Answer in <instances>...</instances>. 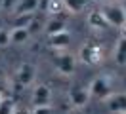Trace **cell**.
I'll use <instances>...</instances> for the list:
<instances>
[{"instance_id":"6da1fadb","label":"cell","mask_w":126,"mask_h":114,"mask_svg":"<svg viewBox=\"0 0 126 114\" xmlns=\"http://www.w3.org/2000/svg\"><path fill=\"white\" fill-rule=\"evenodd\" d=\"M79 57L84 65H92V67L99 65L103 61V57H105V48H103V44L95 42V40L86 42V44H82V48H80Z\"/></svg>"},{"instance_id":"7a4b0ae2","label":"cell","mask_w":126,"mask_h":114,"mask_svg":"<svg viewBox=\"0 0 126 114\" xmlns=\"http://www.w3.org/2000/svg\"><path fill=\"white\" fill-rule=\"evenodd\" d=\"M88 89H90V97L105 101L113 93V82L109 76H97V78H94V82L90 84Z\"/></svg>"},{"instance_id":"3957f363","label":"cell","mask_w":126,"mask_h":114,"mask_svg":"<svg viewBox=\"0 0 126 114\" xmlns=\"http://www.w3.org/2000/svg\"><path fill=\"white\" fill-rule=\"evenodd\" d=\"M101 13L105 15L109 27H120L126 21V10L122 4H105L101 8Z\"/></svg>"},{"instance_id":"277c9868","label":"cell","mask_w":126,"mask_h":114,"mask_svg":"<svg viewBox=\"0 0 126 114\" xmlns=\"http://www.w3.org/2000/svg\"><path fill=\"white\" fill-rule=\"evenodd\" d=\"M34 74H36L34 65H31V63H23V65L19 67V70H17V74H16L17 88H27V86H31L32 80H34Z\"/></svg>"},{"instance_id":"5b68a950","label":"cell","mask_w":126,"mask_h":114,"mask_svg":"<svg viewBox=\"0 0 126 114\" xmlns=\"http://www.w3.org/2000/svg\"><path fill=\"white\" fill-rule=\"evenodd\" d=\"M105 106L113 114L126 112V93H111L109 97L105 99Z\"/></svg>"},{"instance_id":"8992f818","label":"cell","mask_w":126,"mask_h":114,"mask_svg":"<svg viewBox=\"0 0 126 114\" xmlns=\"http://www.w3.org/2000/svg\"><path fill=\"white\" fill-rule=\"evenodd\" d=\"M52 103V89L46 84H38L32 91V106H46Z\"/></svg>"},{"instance_id":"52a82bcc","label":"cell","mask_w":126,"mask_h":114,"mask_svg":"<svg viewBox=\"0 0 126 114\" xmlns=\"http://www.w3.org/2000/svg\"><path fill=\"white\" fill-rule=\"evenodd\" d=\"M48 46L54 48V50H65L71 46V34L69 30H59V32H54V34H48Z\"/></svg>"},{"instance_id":"ba28073f","label":"cell","mask_w":126,"mask_h":114,"mask_svg":"<svg viewBox=\"0 0 126 114\" xmlns=\"http://www.w3.org/2000/svg\"><path fill=\"white\" fill-rule=\"evenodd\" d=\"M71 105L77 106V108H82V106L88 105V101H90V89L88 88H82V86H75L71 89Z\"/></svg>"},{"instance_id":"9c48e42d","label":"cell","mask_w":126,"mask_h":114,"mask_svg":"<svg viewBox=\"0 0 126 114\" xmlns=\"http://www.w3.org/2000/svg\"><path fill=\"white\" fill-rule=\"evenodd\" d=\"M55 68H57V72H61L65 76L73 74L75 72V57L71 53H59L55 57Z\"/></svg>"},{"instance_id":"30bf717a","label":"cell","mask_w":126,"mask_h":114,"mask_svg":"<svg viewBox=\"0 0 126 114\" xmlns=\"http://www.w3.org/2000/svg\"><path fill=\"white\" fill-rule=\"evenodd\" d=\"M88 27L94 30H103L109 27V23H107V19H105V15L101 13V10H92L90 13H88Z\"/></svg>"},{"instance_id":"8fae6325","label":"cell","mask_w":126,"mask_h":114,"mask_svg":"<svg viewBox=\"0 0 126 114\" xmlns=\"http://www.w3.org/2000/svg\"><path fill=\"white\" fill-rule=\"evenodd\" d=\"M32 19L34 13H16V17L12 19V29H29Z\"/></svg>"},{"instance_id":"7c38bea8","label":"cell","mask_w":126,"mask_h":114,"mask_svg":"<svg viewBox=\"0 0 126 114\" xmlns=\"http://www.w3.org/2000/svg\"><path fill=\"white\" fill-rule=\"evenodd\" d=\"M38 10V0H19L14 13H34Z\"/></svg>"},{"instance_id":"4fadbf2b","label":"cell","mask_w":126,"mask_h":114,"mask_svg":"<svg viewBox=\"0 0 126 114\" xmlns=\"http://www.w3.org/2000/svg\"><path fill=\"white\" fill-rule=\"evenodd\" d=\"M44 10H46L52 17H57V15H61L63 12H67V10H65V2H63V0H50Z\"/></svg>"},{"instance_id":"5bb4252c","label":"cell","mask_w":126,"mask_h":114,"mask_svg":"<svg viewBox=\"0 0 126 114\" xmlns=\"http://www.w3.org/2000/svg\"><path fill=\"white\" fill-rule=\"evenodd\" d=\"M67 29V23L65 19H61L59 15L54 17V19H50L46 25V34H54V32H59V30H65Z\"/></svg>"},{"instance_id":"9a60e30c","label":"cell","mask_w":126,"mask_h":114,"mask_svg":"<svg viewBox=\"0 0 126 114\" xmlns=\"http://www.w3.org/2000/svg\"><path fill=\"white\" fill-rule=\"evenodd\" d=\"M31 36L29 29H12L10 30V38H12V44H23L27 42Z\"/></svg>"},{"instance_id":"2e32d148","label":"cell","mask_w":126,"mask_h":114,"mask_svg":"<svg viewBox=\"0 0 126 114\" xmlns=\"http://www.w3.org/2000/svg\"><path fill=\"white\" fill-rule=\"evenodd\" d=\"M115 61H117V65H126V38L124 36L117 42V48H115Z\"/></svg>"},{"instance_id":"e0dca14e","label":"cell","mask_w":126,"mask_h":114,"mask_svg":"<svg viewBox=\"0 0 126 114\" xmlns=\"http://www.w3.org/2000/svg\"><path fill=\"white\" fill-rule=\"evenodd\" d=\"M63 2H65V10L69 13H80L88 4V0H63Z\"/></svg>"},{"instance_id":"ac0fdd59","label":"cell","mask_w":126,"mask_h":114,"mask_svg":"<svg viewBox=\"0 0 126 114\" xmlns=\"http://www.w3.org/2000/svg\"><path fill=\"white\" fill-rule=\"evenodd\" d=\"M12 44V38H10V30L8 29H0V48H6Z\"/></svg>"},{"instance_id":"d6986e66","label":"cell","mask_w":126,"mask_h":114,"mask_svg":"<svg viewBox=\"0 0 126 114\" xmlns=\"http://www.w3.org/2000/svg\"><path fill=\"white\" fill-rule=\"evenodd\" d=\"M17 2H19V0H4V2H2V12H6V13H14Z\"/></svg>"},{"instance_id":"ffe728a7","label":"cell","mask_w":126,"mask_h":114,"mask_svg":"<svg viewBox=\"0 0 126 114\" xmlns=\"http://www.w3.org/2000/svg\"><path fill=\"white\" fill-rule=\"evenodd\" d=\"M12 108H14V103L4 97V101L0 103V114H12Z\"/></svg>"},{"instance_id":"44dd1931","label":"cell","mask_w":126,"mask_h":114,"mask_svg":"<svg viewBox=\"0 0 126 114\" xmlns=\"http://www.w3.org/2000/svg\"><path fill=\"white\" fill-rule=\"evenodd\" d=\"M31 114H54V112H52L50 105H46V106H34Z\"/></svg>"},{"instance_id":"7402d4cb","label":"cell","mask_w":126,"mask_h":114,"mask_svg":"<svg viewBox=\"0 0 126 114\" xmlns=\"http://www.w3.org/2000/svg\"><path fill=\"white\" fill-rule=\"evenodd\" d=\"M12 114H31L27 108H25L23 105H14V108H12Z\"/></svg>"},{"instance_id":"603a6c76","label":"cell","mask_w":126,"mask_h":114,"mask_svg":"<svg viewBox=\"0 0 126 114\" xmlns=\"http://www.w3.org/2000/svg\"><path fill=\"white\" fill-rule=\"evenodd\" d=\"M120 34H122V36L126 38V21L122 23V25H120Z\"/></svg>"},{"instance_id":"cb8c5ba5","label":"cell","mask_w":126,"mask_h":114,"mask_svg":"<svg viewBox=\"0 0 126 114\" xmlns=\"http://www.w3.org/2000/svg\"><path fill=\"white\" fill-rule=\"evenodd\" d=\"M69 114H84V112H82L80 108H77V110H71V112H69Z\"/></svg>"},{"instance_id":"d4e9b609","label":"cell","mask_w":126,"mask_h":114,"mask_svg":"<svg viewBox=\"0 0 126 114\" xmlns=\"http://www.w3.org/2000/svg\"><path fill=\"white\" fill-rule=\"evenodd\" d=\"M0 29H4V21H2V17H0Z\"/></svg>"},{"instance_id":"484cf974","label":"cell","mask_w":126,"mask_h":114,"mask_svg":"<svg viewBox=\"0 0 126 114\" xmlns=\"http://www.w3.org/2000/svg\"><path fill=\"white\" fill-rule=\"evenodd\" d=\"M2 101H4V95H2V91H0V103H2Z\"/></svg>"},{"instance_id":"4316f807","label":"cell","mask_w":126,"mask_h":114,"mask_svg":"<svg viewBox=\"0 0 126 114\" xmlns=\"http://www.w3.org/2000/svg\"><path fill=\"white\" fill-rule=\"evenodd\" d=\"M2 2H4V0H0V12H2Z\"/></svg>"},{"instance_id":"83f0119b","label":"cell","mask_w":126,"mask_h":114,"mask_svg":"<svg viewBox=\"0 0 126 114\" xmlns=\"http://www.w3.org/2000/svg\"><path fill=\"white\" fill-rule=\"evenodd\" d=\"M120 114H126V112H120Z\"/></svg>"}]
</instances>
